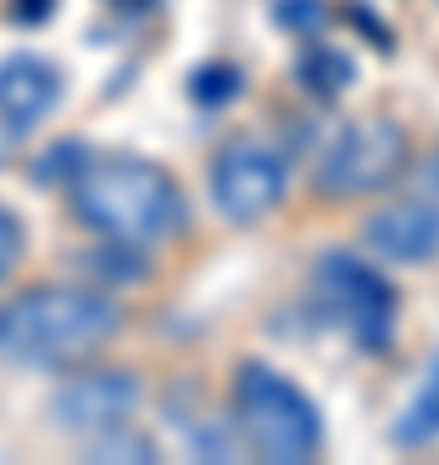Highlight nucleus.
I'll list each match as a JSON object with an SVG mask.
<instances>
[{
	"mask_svg": "<svg viewBox=\"0 0 439 465\" xmlns=\"http://www.w3.org/2000/svg\"><path fill=\"white\" fill-rule=\"evenodd\" d=\"M124 331V305L93 284H26L0 300V367L5 372H73L109 351Z\"/></svg>",
	"mask_w": 439,
	"mask_h": 465,
	"instance_id": "1",
	"label": "nucleus"
},
{
	"mask_svg": "<svg viewBox=\"0 0 439 465\" xmlns=\"http://www.w3.org/2000/svg\"><path fill=\"white\" fill-rule=\"evenodd\" d=\"M68 213L99 243L166 249L191 228L186 186L145 155H93L68 176Z\"/></svg>",
	"mask_w": 439,
	"mask_h": 465,
	"instance_id": "2",
	"label": "nucleus"
},
{
	"mask_svg": "<svg viewBox=\"0 0 439 465\" xmlns=\"http://www.w3.org/2000/svg\"><path fill=\"white\" fill-rule=\"evenodd\" d=\"M228 419L249 460L310 465L326 450V424L316 399L279 367L243 357L228 378Z\"/></svg>",
	"mask_w": 439,
	"mask_h": 465,
	"instance_id": "3",
	"label": "nucleus"
},
{
	"mask_svg": "<svg viewBox=\"0 0 439 465\" xmlns=\"http://www.w3.org/2000/svg\"><path fill=\"white\" fill-rule=\"evenodd\" d=\"M404 171H408V124L377 109V114L346 119L326 140V150L316 155V171H310V192L331 207H346V202L383 197Z\"/></svg>",
	"mask_w": 439,
	"mask_h": 465,
	"instance_id": "4",
	"label": "nucleus"
},
{
	"mask_svg": "<svg viewBox=\"0 0 439 465\" xmlns=\"http://www.w3.org/2000/svg\"><path fill=\"white\" fill-rule=\"evenodd\" d=\"M310 290H316V305L362 351H388L393 326H398V295L377 274V259L352 249H326L310 269Z\"/></svg>",
	"mask_w": 439,
	"mask_h": 465,
	"instance_id": "5",
	"label": "nucleus"
},
{
	"mask_svg": "<svg viewBox=\"0 0 439 465\" xmlns=\"http://www.w3.org/2000/svg\"><path fill=\"white\" fill-rule=\"evenodd\" d=\"M207 197L233 228H254L269 213H279L289 197L285 155L254 134H233L207 161Z\"/></svg>",
	"mask_w": 439,
	"mask_h": 465,
	"instance_id": "6",
	"label": "nucleus"
},
{
	"mask_svg": "<svg viewBox=\"0 0 439 465\" xmlns=\"http://www.w3.org/2000/svg\"><path fill=\"white\" fill-rule=\"evenodd\" d=\"M140 409V378L130 367H73L63 372V382L52 388L47 399V419L52 430L73 434V440H88L99 430H114Z\"/></svg>",
	"mask_w": 439,
	"mask_h": 465,
	"instance_id": "7",
	"label": "nucleus"
},
{
	"mask_svg": "<svg viewBox=\"0 0 439 465\" xmlns=\"http://www.w3.org/2000/svg\"><path fill=\"white\" fill-rule=\"evenodd\" d=\"M356 249L367 259H377V264H404V269L434 264L439 259V202L404 197V202H383V207L362 213Z\"/></svg>",
	"mask_w": 439,
	"mask_h": 465,
	"instance_id": "8",
	"label": "nucleus"
},
{
	"mask_svg": "<svg viewBox=\"0 0 439 465\" xmlns=\"http://www.w3.org/2000/svg\"><path fill=\"white\" fill-rule=\"evenodd\" d=\"M63 99V73L57 63L36 57V52H16L0 63V130L26 134L57 109Z\"/></svg>",
	"mask_w": 439,
	"mask_h": 465,
	"instance_id": "9",
	"label": "nucleus"
},
{
	"mask_svg": "<svg viewBox=\"0 0 439 465\" xmlns=\"http://www.w3.org/2000/svg\"><path fill=\"white\" fill-rule=\"evenodd\" d=\"M388 440L398 450H424V445L439 440V367L424 378L419 393L404 403V414H398V424L388 430Z\"/></svg>",
	"mask_w": 439,
	"mask_h": 465,
	"instance_id": "10",
	"label": "nucleus"
},
{
	"mask_svg": "<svg viewBox=\"0 0 439 465\" xmlns=\"http://www.w3.org/2000/svg\"><path fill=\"white\" fill-rule=\"evenodd\" d=\"M78 450H83V460H130V465L161 460V445L145 430H135L130 419L114 424V430H99V434H88V440H78Z\"/></svg>",
	"mask_w": 439,
	"mask_h": 465,
	"instance_id": "11",
	"label": "nucleus"
},
{
	"mask_svg": "<svg viewBox=\"0 0 439 465\" xmlns=\"http://www.w3.org/2000/svg\"><path fill=\"white\" fill-rule=\"evenodd\" d=\"M300 78L310 84V94H326L331 99V94H341V88L352 84V63L337 47H310L300 57Z\"/></svg>",
	"mask_w": 439,
	"mask_h": 465,
	"instance_id": "12",
	"label": "nucleus"
},
{
	"mask_svg": "<svg viewBox=\"0 0 439 465\" xmlns=\"http://www.w3.org/2000/svg\"><path fill=\"white\" fill-rule=\"evenodd\" d=\"M21 253H26V228H21V217L0 202V290H5L11 274L21 269Z\"/></svg>",
	"mask_w": 439,
	"mask_h": 465,
	"instance_id": "13",
	"label": "nucleus"
}]
</instances>
